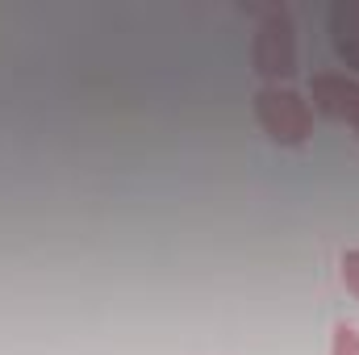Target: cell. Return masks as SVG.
<instances>
[{"mask_svg":"<svg viewBox=\"0 0 359 355\" xmlns=\"http://www.w3.org/2000/svg\"><path fill=\"white\" fill-rule=\"evenodd\" d=\"M255 117H259L264 134L280 147H301L313 130L309 100L292 88H280V84H268V88L255 92Z\"/></svg>","mask_w":359,"mask_h":355,"instance_id":"cell-1","label":"cell"},{"mask_svg":"<svg viewBox=\"0 0 359 355\" xmlns=\"http://www.w3.org/2000/svg\"><path fill=\"white\" fill-rule=\"evenodd\" d=\"M251 59H255V72L268 80H288L297 72V34H292V21L284 8H271L259 21Z\"/></svg>","mask_w":359,"mask_h":355,"instance_id":"cell-2","label":"cell"},{"mask_svg":"<svg viewBox=\"0 0 359 355\" xmlns=\"http://www.w3.org/2000/svg\"><path fill=\"white\" fill-rule=\"evenodd\" d=\"M309 96H313V105H318L326 117L347 121V126L359 134V84H355V80L322 72V76H313V80H309Z\"/></svg>","mask_w":359,"mask_h":355,"instance_id":"cell-3","label":"cell"},{"mask_svg":"<svg viewBox=\"0 0 359 355\" xmlns=\"http://www.w3.org/2000/svg\"><path fill=\"white\" fill-rule=\"evenodd\" d=\"M330 38L339 59L359 72V0H343L330 8Z\"/></svg>","mask_w":359,"mask_h":355,"instance_id":"cell-4","label":"cell"},{"mask_svg":"<svg viewBox=\"0 0 359 355\" xmlns=\"http://www.w3.org/2000/svg\"><path fill=\"white\" fill-rule=\"evenodd\" d=\"M334 355H359V330L339 326L334 330Z\"/></svg>","mask_w":359,"mask_h":355,"instance_id":"cell-5","label":"cell"},{"mask_svg":"<svg viewBox=\"0 0 359 355\" xmlns=\"http://www.w3.org/2000/svg\"><path fill=\"white\" fill-rule=\"evenodd\" d=\"M343 284H347L351 297H359V251H347L343 255Z\"/></svg>","mask_w":359,"mask_h":355,"instance_id":"cell-6","label":"cell"}]
</instances>
